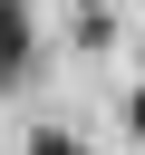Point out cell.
Instances as JSON below:
<instances>
[{
	"mask_svg": "<svg viewBox=\"0 0 145 155\" xmlns=\"http://www.w3.org/2000/svg\"><path fill=\"white\" fill-rule=\"evenodd\" d=\"M29 78V10L19 0H0V97Z\"/></svg>",
	"mask_w": 145,
	"mask_h": 155,
	"instance_id": "1",
	"label": "cell"
},
{
	"mask_svg": "<svg viewBox=\"0 0 145 155\" xmlns=\"http://www.w3.org/2000/svg\"><path fill=\"white\" fill-rule=\"evenodd\" d=\"M126 126H135V136H145V87H135V97H126Z\"/></svg>",
	"mask_w": 145,
	"mask_h": 155,
	"instance_id": "2",
	"label": "cell"
},
{
	"mask_svg": "<svg viewBox=\"0 0 145 155\" xmlns=\"http://www.w3.org/2000/svg\"><path fill=\"white\" fill-rule=\"evenodd\" d=\"M77 10H106V0H77Z\"/></svg>",
	"mask_w": 145,
	"mask_h": 155,
	"instance_id": "3",
	"label": "cell"
}]
</instances>
